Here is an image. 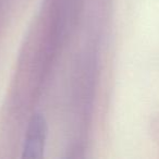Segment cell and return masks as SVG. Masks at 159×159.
Here are the masks:
<instances>
[{"mask_svg": "<svg viewBox=\"0 0 159 159\" xmlns=\"http://www.w3.org/2000/svg\"><path fill=\"white\" fill-rule=\"evenodd\" d=\"M46 122L42 116H35L30 123L25 139L23 157L30 159L40 158L44 152L45 139H46Z\"/></svg>", "mask_w": 159, "mask_h": 159, "instance_id": "1", "label": "cell"}]
</instances>
